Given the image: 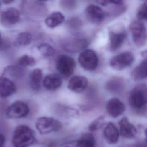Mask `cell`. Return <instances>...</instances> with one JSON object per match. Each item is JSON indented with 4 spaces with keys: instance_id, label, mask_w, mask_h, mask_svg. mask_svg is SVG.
Returning a JSON list of instances; mask_svg holds the SVG:
<instances>
[{
    "instance_id": "cell-1",
    "label": "cell",
    "mask_w": 147,
    "mask_h": 147,
    "mask_svg": "<svg viewBox=\"0 0 147 147\" xmlns=\"http://www.w3.org/2000/svg\"><path fill=\"white\" fill-rule=\"evenodd\" d=\"M35 140L34 133L29 126L22 125L15 129L12 138L14 147H28Z\"/></svg>"
},
{
    "instance_id": "cell-2",
    "label": "cell",
    "mask_w": 147,
    "mask_h": 147,
    "mask_svg": "<svg viewBox=\"0 0 147 147\" xmlns=\"http://www.w3.org/2000/svg\"><path fill=\"white\" fill-rule=\"evenodd\" d=\"M129 102L136 110L144 109L147 104V85L144 83L136 85L130 91Z\"/></svg>"
},
{
    "instance_id": "cell-3",
    "label": "cell",
    "mask_w": 147,
    "mask_h": 147,
    "mask_svg": "<svg viewBox=\"0 0 147 147\" xmlns=\"http://www.w3.org/2000/svg\"><path fill=\"white\" fill-rule=\"evenodd\" d=\"M130 31L134 44L142 47L147 42V30L145 25L139 20H135L130 25Z\"/></svg>"
},
{
    "instance_id": "cell-4",
    "label": "cell",
    "mask_w": 147,
    "mask_h": 147,
    "mask_svg": "<svg viewBox=\"0 0 147 147\" xmlns=\"http://www.w3.org/2000/svg\"><path fill=\"white\" fill-rule=\"evenodd\" d=\"M36 127L38 131L42 134L56 132L62 127L61 123L52 117H41L37 119Z\"/></svg>"
},
{
    "instance_id": "cell-5",
    "label": "cell",
    "mask_w": 147,
    "mask_h": 147,
    "mask_svg": "<svg viewBox=\"0 0 147 147\" xmlns=\"http://www.w3.org/2000/svg\"><path fill=\"white\" fill-rule=\"evenodd\" d=\"M75 66L76 64L74 59L65 55L60 56L56 63L57 70L60 74L65 78H67L72 75Z\"/></svg>"
},
{
    "instance_id": "cell-6",
    "label": "cell",
    "mask_w": 147,
    "mask_h": 147,
    "mask_svg": "<svg viewBox=\"0 0 147 147\" xmlns=\"http://www.w3.org/2000/svg\"><path fill=\"white\" fill-rule=\"evenodd\" d=\"M81 67L88 71H94L98 64V57L96 53L91 49L82 51L78 57Z\"/></svg>"
},
{
    "instance_id": "cell-7",
    "label": "cell",
    "mask_w": 147,
    "mask_h": 147,
    "mask_svg": "<svg viewBox=\"0 0 147 147\" xmlns=\"http://www.w3.org/2000/svg\"><path fill=\"white\" fill-rule=\"evenodd\" d=\"M134 60V55L131 52H123L113 57L110 60V65L113 69L120 71L130 66Z\"/></svg>"
},
{
    "instance_id": "cell-8",
    "label": "cell",
    "mask_w": 147,
    "mask_h": 147,
    "mask_svg": "<svg viewBox=\"0 0 147 147\" xmlns=\"http://www.w3.org/2000/svg\"><path fill=\"white\" fill-rule=\"evenodd\" d=\"M29 112V109L27 104L22 101L17 100L7 108L6 115L9 118H21L26 117Z\"/></svg>"
},
{
    "instance_id": "cell-9",
    "label": "cell",
    "mask_w": 147,
    "mask_h": 147,
    "mask_svg": "<svg viewBox=\"0 0 147 147\" xmlns=\"http://www.w3.org/2000/svg\"><path fill=\"white\" fill-rule=\"evenodd\" d=\"M126 36V33L123 28L110 30L109 32L110 50L114 51L120 48L124 42Z\"/></svg>"
},
{
    "instance_id": "cell-10",
    "label": "cell",
    "mask_w": 147,
    "mask_h": 147,
    "mask_svg": "<svg viewBox=\"0 0 147 147\" xmlns=\"http://www.w3.org/2000/svg\"><path fill=\"white\" fill-rule=\"evenodd\" d=\"M85 16L90 22L94 24H99L104 20L105 13L100 7L94 5H90L85 10Z\"/></svg>"
},
{
    "instance_id": "cell-11",
    "label": "cell",
    "mask_w": 147,
    "mask_h": 147,
    "mask_svg": "<svg viewBox=\"0 0 147 147\" xmlns=\"http://www.w3.org/2000/svg\"><path fill=\"white\" fill-rule=\"evenodd\" d=\"M106 108L107 113L113 118L120 116L125 110L124 103L116 98L109 99L106 103Z\"/></svg>"
},
{
    "instance_id": "cell-12",
    "label": "cell",
    "mask_w": 147,
    "mask_h": 147,
    "mask_svg": "<svg viewBox=\"0 0 147 147\" xmlns=\"http://www.w3.org/2000/svg\"><path fill=\"white\" fill-rule=\"evenodd\" d=\"M20 13L15 8H9L3 11L0 17L1 24L5 26H11L20 20Z\"/></svg>"
},
{
    "instance_id": "cell-13",
    "label": "cell",
    "mask_w": 147,
    "mask_h": 147,
    "mask_svg": "<svg viewBox=\"0 0 147 147\" xmlns=\"http://www.w3.org/2000/svg\"><path fill=\"white\" fill-rule=\"evenodd\" d=\"M88 80L83 76L76 75L72 76L68 83V88L75 92H83L87 87Z\"/></svg>"
},
{
    "instance_id": "cell-14",
    "label": "cell",
    "mask_w": 147,
    "mask_h": 147,
    "mask_svg": "<svg viewBox=\"0 0 147 147\" xmlns=\"http://www.w3.org/2000/svg\"><path fill=\"white\" fill-rule=\"evenodd\" d=\"M15 84L9 78L0 76V97L7 98L13 95L16 92Z\"/></svg>"
},
{
    "instance_id": "cell-15",
    "label": "cell",
    "mask_w": 147,
    "mask_h": 147,
    "mask_svg": "<svg viewBox=\"0 0 147 147\" xmlns=\"http://www.w3.org/2000/svg\"><path fill=\"white\" fill-rule=\"evenodd\" d=\"M119 132L123 137L132 138L136 136L137 129L135 126L129 122L126 117H123L119 121Z\"/></svg>"
},
{
    "instance_id": "cell-16",
    "label": "cell",
    "mask_w": 147,
    "mask_h": 147,
    "mask_svg": "<svg viewBox=\"0 0 147 147\" xmlns=\"http://www.w3.org/2000/svg\"><path fill=\"white\" fill-rule=\"evenodd\" d=\"M42 84L45 89L49 91H55L61 87L62 79L61 76L57 74H49L44 78Z\"/></svg>"
},
{
    "instance_id": "cell-17",
    "label": "cell",
    "mask_w": 147,
    "mask_h": 147,
    "mask_svg": "<svg viewBox=\"0 0 147 147\" xmlns=\"http://www.w3.org/2000/svg\"><path fill=\"white\" fill-rule=\"evenodd\" d=\"M103 135L106 141L109 144H115L118 140L119 131L112 122H109L104 129Z\"/></svg>"
},
{
    "instance_id": "cell-18",
    "label": "cell",
    "mask_w": 147,
    "mask_h": 147,
    "mask_svg": "<svg viewBox=\"0 0 147 147\" xmlns=\"http://www.w3.org/2000/svg\"><path fill=\"white\" fill-rule=\"evenodd\" d=\"M74 147H95V140L90 133L82 134L77 140L73 142Z\"/></svg>"
},
{
    "instance_id": "cell-19",
    "label": "cell",
    "mask_w": 147,
    "mask_h": 147,
    "mask_svg": "<svg viewBox=\"0 0 147 147\" xmlns=\"http://www.w3.org/2000/svg\"><path fill=\"white\" fill-rule=\"evenodd\" d=\"M42 78V71L40 68H36L31 72L29 77V83L32 90L34 91L40 90Z\"/></svg>"
},
{
    "instance_id": "cell-20",
    "label": "cell",
    "mask_w": 147,
    "mask_h": 147,
    "mask_svg": "<svg viewBox=\"0 0 147 147\" xmlns=\"http://www.w3.org/2000/svg\"><path fill=\"white\" fill-rule=\"evenodd\" d=\"M123 80L120 78H113L106 83V89L110 92L120 93L124 89Z\"/></svg>"
},
{
    "instance_id": "cell-21",
    "label": "cell",
    "mask_w": 147,
    "mask_h": 147,
    "mask_svg": "<svg viewBox=\"0 0 147 147\" xmlns=\"http://www.w3.org/2000/svg\"><path fill=\"white\" fill-rule=\"evenodd\" d=\"M88 44V41L85 38L74 39L72 41H69L64 45V48L65 50L69 52H77L85 47Z\"/></svg>"
},
{
    "instance_id": "cell-22",
    "label": "cell",
    "mask_w": 147,
    "mask_h": 147,
    "mask_svg": "<svg viewBox=\"0 0 147 147\" xmlns=\"http://www.w3.org/2000/svg\"><path fill=\"white\" fill-rule=\"evenodd\" d=\"M132 78L137 81L147 78V58H145L132 71Z\"/></svg>"
},
{
    "instance_id": "cell-23",
    "label": "cell",
    "mask_w": 147,
    "mask_h": 147,
    "mask_svg": "<svg viewBox=\"0 0 147 147\" xmlns=\"http://www.w3.org/2000/svg\"><path fill=\"white\" fill-rule=\"evenodd\" d=\"M65 20L64 15L59 12L55 11L49 15L45 20V24L48 27L53 28L62 24Z\"/></svg>"
},
{
    "instance_id": "cell-24",
    "label": "cell",
    "mask_w": 147,
    "mask_h": 147,
    "mask_svg": "<svg viewBox=\"0 0 147 147\" xmlns=\"http://www.w3.org/2000/svg\"><path fill=\"white\" fill-rule=\"evenodd\" d=\"M32 38V34L29 32H22L17 36L15 43L17 45L25 46L31 42Z\"/></svg>"
},
{
    "instance_id": "cell-25",
    "label": "cell",
    "mask_w": 147,
    "mask_h": 147,
    "mask_svg": "<svg viewBox=\"0 0 147 147\" xmlns=\"http://www.w3.org/2000/svg\"><path fill=\"white\" fill-rule=\"evenodd\" d=\"M38 50L44 57H50L55 55V50L48 44H41L38 46Z\"/></svg>"
},
{
    "instance_id": "cell-26",
    "label": "cell",
    "mask_w": 147,
    "mask_h": 147,
    "mask_svg": "<svg viewBox=\"0 0 147 147\" xmlns=\"http://www.w3.org/2000/svg\"><path fill=\"white\" fill-rule=\"evenodd\" d=\"M35 59L29 55H24L20 57L18 60V63L21 67L33 66L35 64Z\"/></svg>"
},
{
    "instance_id": "cell-27",
    "label": "cell",
    "mask_w": 147,
    "mask_h": 147,
    "mask_svg": "<svg viewBox=\"0 0 147 147\" xmlns=\"http://www.w3.org/2000/svg\"><path fill=\"white\" fill-rule=\"evenodd\" d=\"M105 123V117L102 115L93 121L88 126V130L90 131H94L100 129Z\"/></svg>"
},
{
    "instance_id": "cell-28",
    "label": "cell",
    "mask_w": 147,
    "mask_h": 147,
    "mask_svg": "<svg viewBox=\"0 0 147 147\" xmlns=\"http://www.w3.org/2000/svg\"><path fill=\"white\" fill-rule=\"evenodd\" d=\"M4 73L9 74L13 76H21L22 73V69L18 66H7L4 70Z\"/></svg>"
},
{
    "instance_id": "cell-29",
    "label": "cell",
    "mask_w": 147,
    "mask_h": 147,
    "mask_svg": "<svg viewBox=\"0 0 147 147\" xmlns=\"http://www.w3.org/2000/svg\"><path fill=\"white\" fill-rule=\"evenodd\" d=\"M137 17L140 20L147 21V0L138 8L137 12Z\"/></svg>"
},
{
    "instance_id": "cell-30",
    "label": "cell",
    "mask_w": 147,
    "mask_h": 147,
    "mask_svg": "<svg viewBox=\"0 0 147 147\" xmlns=\"http://www.w3.org/2000/svg\"><path fill=\"white\" fill-rule=\"evenodd\" d=\"M96 1L102 6H106L109 4L117 5H121L122 4V0H96Z\"/></svg>"
},
{
    "instance_id": "cell-31",
    "label": "cell",
    "mask_w": 147,
    "mask_h": 147,
    "mask_svg": "<svg viewBox=\"0 0 147 147\" xmlns=\"http://www.w3.org/2000/svg\"><path fill=\"white\" fill-rule=\"evenodd\" d=\"M61 4L65 9H71L75 5V0H61Z\"/></svg>"
},
{
    "instance_id": "cell-32",
    "label": "cell",
    "mask_w": 147,
    "mask_h": 147,
    "mask_svg": "<svg viewBox=\"0 0 147 147\" xmlns=\"http://www.w3.org/2000/svg\"><path fill=\"white\" fill-rule=\"evenodd\" d=\"M5 142V138L3 134L0 133V147H3Z\"/></svg>"
},
{
    "instance_id": "cell-33",
    "label": "cell",
    "mask_w": 147,
    "mask_h": 147,
    "mask_svg": "<svg viewBox=\"0 0 147 147\" xmlns=\"http://www.w3.org/2000/svg\"><path fill=\"white\" fill-rule=\"evenodd\" d=\"M133 147H147V144L144 142H138L134 144Z\"/></svg>"
},
{
    "instance_id": "cell-34",
    "label": "cell",
    "mask_w": 147,
    "mask_h": 147,
    "mask_svg": "<svg viewBox=\"0 0 147 147\" xmlns=\"http://www.w3.org/2000/svg\"><path fill=\"white\" fill-rule=\"evenodd\" d=\"M141 55L144 58H147V50H145L141 53Z\"/></svg>"
},
{
    "instance_id": "cell-35",
    "label": "cell",
    "mask_w": 147,
    "mask_h": 147,
    "mask_svg": "<svg viewBox=\"0 0 147 147\" xmlns=\"http://www.w3.org/2000/svg\"><path fill=\"white\" fill-rule=\"evenodd\" d=\"M2 2L5 4H9L13 2L14 0H2Z\"/></svg>"
},
{
    "instance_id": "cell-36",
    "label": "cell",
    "mask_w": 147,
    "mask_h": 147,
    "mask_svg": "<svg viewBox=\"0 0 147 147\" xmlns=\"http://www.w3.org/2000/svg\"><path fill=\"white\" fill-rule=\"evenodd\" d=\"M145 138H146V140L147 141V128L145 129Z\"/></svg>"
},
{
    "instance_id": "cell-37",
    "label": "cell",
    "mask_w": 147,
    "mask_h": 147,
    "mask_svg": "<svg viewBox=\"0 0 147 147\" xmlns=\"http://www.w3.org/2000/svg\"><path fill=\"white\" fill-rule=\"evenodd\" d=\"M1 40H2V39H1V33H0V46L1 45Z\"/></svg>"
},
{
    "instance_id": "cell-38",
    "label": "cell",
    "mask_w": 147,
    "mask_h": 147,
    "mask_svg": "<svg viewBox=\"0 0 147 147\" xmlns=\"http://www.w3.org/2000/svg\"><path fill=\"white\" fill-rule=\"evenodd\" d=\"M38 1H46L47 0H38Z\"/></svg>"
},
{
    "instance_id": "cell-39",
    "label": "cell",
    "mask_w": 147,
    "mask_h": 147,
    "mask_svg": "<svg viewBox=\"0 0 147 147\" xmlns=\"http://www.w3.org/2000/svg\"><path fill=\"white\" fill-rule=\"evenodd\" d=\"M0 6H1V3H0Z\"/></svg>"
}]
</instances>
